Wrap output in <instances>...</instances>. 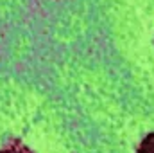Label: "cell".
I'll list each match as a JSON object with an SVG mask.
<instances>
[{"instance_id":"6da1fadb","label":"cell","mask_w":154,"mask_h":153,"mask_svg":"<svg viewBox=\"0 0 154 153\" xmlns=\"http://www.w3.org/2000/svg\"><path fill=\"white\" fill-rule=\"evenodd\" d=\"M138 153H154V133H149L142 144L138 146Z\"/></svg>"},{"instance_id":"7a4b0ae2","label":"cell","mask_w":154,"mask_h":153,"mask_svg":"<svg viewBox=\"0 0 154 153\" xmlns=\"http://www.w3.org/2000/svg\"><path fill=\"white\" fill-rule=\"evenodd\" d=\"M0 153H29V151L25 148H7V150H4Z\"/></svg>"}]
</instances>
